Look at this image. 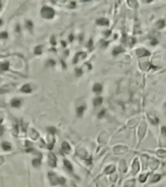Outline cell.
Here are the masks:
<instances>
[{"mask_svg": "<svg viewBox=\"0 0 166 187\" xmlns=\"http://www.w3.org/2000/svg\"><path fill=\"white\" fill-rule=\"evenodd\" d=\"M22 105V100L19 99H13L11 100V106L13 108H19Z\"/></svg>", "mask_w": 166, "mask_h": 187, "instance_id": "obj_7", "label": "cell"}, {"mask_svg": "<svg viewBox=\"0 0 166 187\" xmlns=\"http://www.w3.org/2000/svg\"><path fill=\"white\" fill-rule=\"evenodd\" d=\"M104 113H106V111H104V110H103V111H101V113H99V114L98 118H99V119H101V116H104Z\"/></svg>", "mask_w": 166, "mask_h": 187, "instance_id": "obj_30", "label": "cell"}, {"mask_svg": "<svg viewBox=\"0 0 166 187\" xmlns=\"http://www.w3.org/2000/svg\"><path fill=\"white\" fill-rule=\"evenodd\" d=\"M62 150H64L63 152H66V153H69V152L71 151V146H69L68 142L64 141L63 143H62Z\"/></svg>", "mask_w": 166, "mask_h": 187, "instance_id": "obj_9", "label": "cell"}, {"mask_svg": "<svg viewBox=\"0 0 166 187\" xmlns=\"http://www.w3.org/2000/svg\"><path fill=\"white\" fill-rule=\"evenodd\" d=\"M0 122H2V119L1 118H0Z\"/></svg>", "mask_w": 166, "mask_h": 187, "instance_id": "obj_38", "label": "cell"}, {"mask_svg": "<svg viewBox=\"0 0 166 187\" xmlns=\"http://www.w3.org/2000/svg\"><path fill=\"white\" fill-rule=\"evenodd\" d=\"M49 179L52 185H57V184H62L63 185V184H65L66 182L65 178L57 176L56 173H53V172H50L49 173Z\"/></svg>", "mask_w": 166, "mask_h": 187, "instance_id": "obj_1", "label": "cell"}, {"mask_svg": "<svg viewBox=\"0 0 166 187\" xmlns=\"http://www.w3.org/2000/svg\"><path fill=\"white\" fill-rule=\"evenodd\" d=\"M35 55H40L42 53V46H37L35 49Z\"/></svg>", "mask_w": 166, "mask_h": 187, "instance_id": "obj_23", "label": "cell"}, {"mask_svg": "<svg viewBox=\"0 0 166 187\" xmlns=\"http://www.w3.org/2000/svg\"><path fill=\"white\" fill-rule=\"evenodd\" d=\"M32 164L34 167H39L41 165V158H36V159H33Z\"/></svg>", "mask_w": 166, "mask_h": 187, "instance_id": "obj_17", "label": "cell"}, {"mask_svg": "<svg viewBox=\"0 0 166 187\" xmlns=\"http://www.w3.org/2000/svg\"><path fill=\"white\" fill-rule=\"evenodd\" d=\"M156 44H158V40H152L151 41V45H156Z\"/></svg>", "mask_w": 166, "mask_h": 187, "instance_id": "obj_31", "label": "cell"}, {"mask_svg": "<svg viewBox=\"0 0 166 187\" xmlns=\"http://www.w3.org/2000/svg\"><path fill=\"white\" fill-rule=\"evenodd\" d=\"M2 133H3V127H2L1 125H0V136L2 135Z\"/></svg>", "mask_w": 166, "mask_h": 187, "instance_id": "obj_32", "label": "cell"}, {"mask_svg": "<svg viewBox=\"0 0 166 187\" xmlns=\"http://www.w3.org/2000/svg\"><path fill=\"white\" fill-rule=\"evenodd\" d=\"M50 159H49V165L51 167H56V164H57V159H56V156H55L53 153H51V154L49 155Z\"/></svg>", "mask_w": 166, "mask_h": 187, "instance_id": "obj_4", "label": "cell"}, {"mask_svg": "<svg viewBox=\"0 0 166 187\" xmlns=\"http://www.w3.org/2000/svg\"><path fill=\"white\" fill-rule=\"evenodd\" d=\"M161 135H162V138H164L165 140H166V127H162V128H161Z\"/></svg>", "mask_w": 166, "mask_h": 187, "instance_id": "obj_25", "label": "cell"}, {"mask_svg": "<svg viewBox=\"0 0 166 187\" xmlns=\"http://www.w3.org/2000/svg\"><path fill=\"white\" fill-rule=\"evenodd\" d=\"M55 14H56V12H55L53 8L48 6H44L41 10V15L46 19H52L55 16Z\"/></svg>", "mask_w": 166, "mask_h": 187, "instance_id": "obj_2", "label": "cell"}, {"mask_svg": "<svg viewBox=\"0 0 166 187\" xmlns=\"http://www.w3.org/2000/svg\"><path fill=\"white\" fill-rule=\"evenodd\" d=\"M2 148L4 150H11V146L9 142H2Z\"/></svg>", "mask_w": 166, "mask_h": 187, "instance_id": "obj_19", "label": "cell"}, {"mask_svg": "<svg viewBox=\"0 0 166 187\" xmlns=\"http://www.w3.org/2000/svg\"><path fill=\"white\" fill-rule=\"evenodd\" d=\"M165 25H166V23H165L164 20H159L156 23V27L158 28V29H162V28L165 27Z\"/></svg>", "mask_w": 166, "mask_h": 187, "instance_id": "obj_18", "label": "cell"}, {"mask_svg": "<svg viewBox=\"0 0 166 187\" xmlns=\"http://www.w3.org/2000/svg\"><path fill=\"white\" fill-rule=\"evenodd\" d=\"M123 52H124V49H123L121 47H115V50L112 51V55L117 56V55L120 54V53H123Z\"/></svg>", "mask_w": 166, "mask_h": 187, "instance_id": "obj_13", "label": "cell"}, {"mask_svg": "<svg viewBox=\"0 0 166 187\" xmlns=\"http://www.w3.org/2000/svg\"><path fill=\"white\" fill-rule=\"evenodd\" d=\"M136 55L138 57H141V56H149L150 55V52L147 51L145 49H137L136 50Z\"/></svg>", "mask_w": 166, "mask_h": 187, "instance_id": "obj_5", "label": "cell"}, {"mask_svg": "<svg viewBox=\"0 0 166 187\" xmlns=\"http://www.w3.org/2000/svg\"><path fill=\"white\" fill-rule=\"evenodd\" d=\"M8 68H9V63L8 62H3V63L0 64V71L1 72L7 71Z\"/></svg>", "mask_w": 166, "mask_h": 187, "instance_id": "obj_12", "label": "cell"}, {"mask_svg": "<svg viewBox=\"0 0 166 187\" xmlns=\"http://www.w3.org/2000/svg\"><path fill=\"white\" fill-rule=\"evenodd\" d=\"M110 34V31H109V30H107V32H104V35H106V36H109Z\"/></svg>", "mask_w": 166, "mask_h": 187, "instance_id": "obj_34", "label": "cell"}, {"mask_svg": "<svg viewBox=\"0 0 166 187\" xmlns=\"http://www.w3.org/2000/svg\"><path fill=\"white\" fill-rule=\"evenodd\" d=\"M82 75V70L81 69H76V76L79 77Z\"/></svg>", "mask_w": 166, "mask_h": 187, "instance_id": "obj_28", "label": "cell"}, {"mask_svg": "<svg viewBox=\"0 0 166 187\" xmlns=\"http://www.w3.org/2000/svg\"><path fill=\"white\" fill-rule=\"evenodd\" d=\"M93 91L96 94L101 93V91H103V86H101V84H95V85H94V88H93Z\"/></svg>", "mask_w": 166, "mask_h": 187, "instance_id": "obj_8", "label": "cell"}, {"mask_svg": "<svg viewBox=\"0 0 166 187\" xmlns=\"http://www.w3.org/2000/svg\"><path fill=\"white\" fill-rule=\"evenodd\" d=\"M103 98H101V97H98V98H96V99H94V105L96 106H99L101 104V103H103Z\"/></svg>", "mask_w": 166, "mask_h": 187, "instance_id": "obj_15", "label": "cell"}, {"mask_svg": "<svg viewBox=\"0 0 166 187\" xmlns=\"http://www.w3.org/2000/svg\"><path fill=\"white\" fill-rule=\"evenodd\" d=\"M1 24H2V20L0 19V25H1Z\"/></svg>", "mask_w": 166, "mask_h": 187, "instance_id": "obj_37", "label": "cell"}, {"mask_svg": "<svg viewBox=\"0 0 166 187\" xmlns=\"http://www.w3.org/2000/svg\"><path fill=\"white\" fill-rule=\"evenodd\" d=\"M159 179H160V175L156 174L155 176L153 177V179L151 180V183H155V182H157V181H158Z\"/></svg>", "mask_w": 166, "mask_h": 187, "instance_id": "obj_26", "label": "cell"}, {"mask_svg": "<svg viewBox=\"0 0 166 187\" xmlns=\"http://www.w3.org/2000/svg\"><path fill=\"white\" fill-rule=\"evenodd\" d=\"M47 63H48L47 64L48 66H55V61H53V60H49Z\"/></svg>", "mask_w": 166, "mask_h": 187, "instance_id": "obj_29", "label": "cell"}, {"mask_svg": "<svg viewBox=\"0 0 166 187\" xmlns=\"http://www.w3.org/2000/svg\"><path fill=\"white\" fill-rule=\"evenodd\" d=\"M86 110V107L85 106H82V107H79L77 108V116H82L83 114H84V111Z\"/></svg>", "mask_w": 166, "mask_h": 187, "instance_id": "obj_14", "label": "cell"}, {"mask_svg": "<svg viewBox=\"0 0 166 187\" xmlns=\"http://www.w3.org/2000/svg\"><path fill=\"white\" fill-rule=\"evenodd\" d=\"M73 38H74V36H73V35H70V36H69V40H70V41H73Z\"/></svg>", "mask_w": 166, "mask_h": 187, "instance_id": "obj_35", "label": "cell"}, {"mask_svg": "<svg viewBox=\"0 0 166 187\" xmlns=\"http://www.w3.org/2000/svg\"><path fill=\"white\" fill-rule=\"evenodd\" d=\"M47 130L50 132V135H55L56 132H57V130L54 127H49L48 128H47Z\"/></svg>", "mask_w": 166, "mask_h": 187, "instance_id": "obj_22", "label": "cell"}, {"mask_svg": "<svg viewBox=\"0 0 166 187\" xmlns=\"http://www.w3.org/2000/svg\"><path fill=\"white\" fill-rule=\"evenodd\" d=\"M87 57V55H86V53H77L76 56H75V58H74V64H76V63H78V61H81L83 59H85V58Z\"/></svg>", "mask_w": 166, "mask_h": 187, "instance_id": "obj_3", "label": "cell"}, {"mask_svg": "<svg viewBox=\"0 0 166 187\" xmlns=\"http://www.w3.org/2000/svg\"><path fill=\"white\" fill-rule=\"evenodd\" d=\"M115 170V165H109L106 170H104V172H106V173H112Z\"/></svg>", "mask_w": 166, "mask_h": 187, "instance_id": "obj_20", "label": "cell"}, {"mask_svg": "<svg viewBox=\"0 0 166 187\" xmlns=\"http://www.w3.org/2000/svg\"><path fill=\"white\" fill-rule=\"evenodd\" d=\"M124 187H135V180L134 179H130L128 181H126Z\"/></svg>", "mask_w": 166, "mask_h": 187, "instance_id": "obj_16", "label": "cell"}, {"mask_svg": "<svg viewBox=\"0 0 166 187\" xmlns=\"http://www.w3.org/2000/svg\"><path fill=\"white\" fill-rule=\"evenodd\" d=\"M51 43L53 44V45L54 44H56V40H54V37H52V39H51Z\"/></svg>", "mask_w": 166, "mask_h": 187, "instance_id": "obj_33", "label": "cell"}, {"mask_svg": "<svg viewBox=\"0 0 166 187\" xmlns=\"http://www.w3.org/2000/svg\"><path fill=\"white\" fill-rule=\"evenodd\" d=\"M96 24L98 25H106L107 26V25L109 24V21L106 18H101V19H98V20H96Z\"/></svg>", "mask_w": 166, "mask_h": 187, "instance_id": "obj_11", "label": "cell"}, {"mask_svg": "<svg viewBox=\"0 0 166 187\" xmlns=\"http://www.w3.org/2000/svg\"><path fill=\"white\" fill-rule=\"evenodd\" d=\"M21 92L22 93H25V94H29L32 92V88L31 86L29 85V84H26V85H24L23 87L21 88Z\"/></svg>", "mask_w": 166, "mask_h": 187, "instance_id": "obj_6", "label": "cell"}, {"mask_svg": "<svg viewBox=\"0 0 166 187\" xmlns=\"http://www.w3.org/2000/svg\"><path fill=\"white\" fill-rule=\"evenodd\" d=\"M0 7H1V2H0Z\"/></svg>", "mask_w": 166, "mask_h": 187, "instance_id": "obj_39", "label": "cell"}, {"mask_svg": "<svg viewBox=\"0 0 166 187\" xmlns=\"http://www.w3.org/2000/svg\"><path fill=\"white\" fill-rule=\"evenodd\" d=\"M146 178H147V174H141V175L139 176V181H140L141 183L145 182Z\"/></svg>", "mask_w": 166, "mask_h": 187, "instance_id": "obj_24", "label": "cell"}, {"mask_svg": "<svg viewBox=\"0 0 166 187\" xmlns=\"http://www.w3.org/2000/svg\"><path fill=\"white\" fill-rule=\"evenodd\" d=\"M64 164H65V167L67 168L68 171L73 172V165H72V163L70 162V161L67 160V159H65V160H64Z\"/></svg>", "mask_w": 166, "mask_h": 187, "instance_id": "obj_10", "label": "cell"}, {"mask_svg": "<svg viewBox=\"0 0 166 187\" xmlns=\"http://www.w3.org/2000/svg\"><path fill=\"white\" fill-rule=\"evenodd\" d=\"M7 38H8L7 32H2V33H0V39H7Z\"/></svg>", "mask_w": 166, "mask_h": 187, "instance_id": "obj_27", "label": "cell"}, {"mask_svg": "<svg viewBox=\"0 0 166 187\" xmlns=\"http://www.w3.org/2000/svg\"><path fill=\"white\" fill-rule=\"evenodd\" d=\"M164 110H165V113H166V103H165V105H164Z\"/></svg>", "mask_w": 166, "mask_h": 187, "instance_id": "obj_36", "label": "cell"}, {"mask_svg": "<svg viewBox=\"0 0 166 187\" xmlns=\"http://www.w3.org/2000/svg\"><path fill=\"white\" fill-rule=\"evenodd\" d=\"M26 27L28 28V30L32 31V30H33V22L30 21V20H27L26 21Z\"/></svg>", "mask_w": 166, "mask_h": 187, "instance_id": "obj_21", "label": "cell"}]
</instances>
